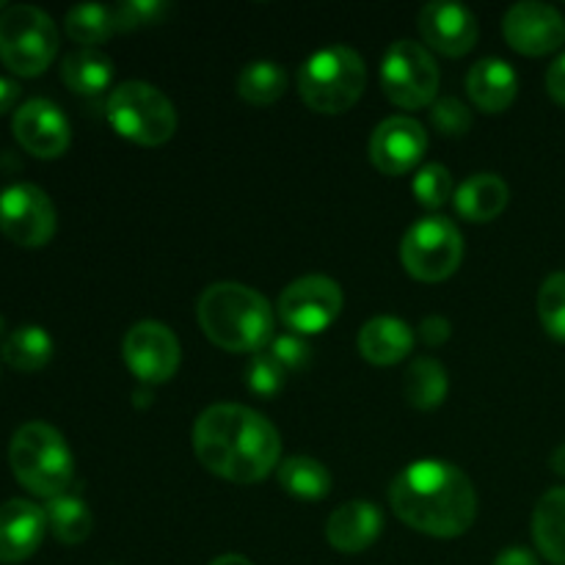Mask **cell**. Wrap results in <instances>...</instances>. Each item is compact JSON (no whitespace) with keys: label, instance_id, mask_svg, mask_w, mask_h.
<instances>
[{"label":"cell","instance_id":"obj_1","mask_svg":"<svg viewBox=\"0 0 565 565\" xmlns=\"http://www.w3.org/2000/svg\"><path fill=\"white\" fill-rule=\"evenodd\" d=\"M193 452L207 472L237 486L268 478L281 463V436L268 419L241 403H218L199 414Z\"/></svg>","mask_w":565,"mask_h":565},{"label":"cell","instance_id":"obj_2","mask_svg":"<svg viewBox=\"0 0 565 565\" xmlns=\"http://www.w3.org/2000/svg\"><path fill=\"white\" fill-rule=\"evenodd\" d=\"M390 505L403 524L430 539H458L478 516L472 480L450 461H414L392 480Z\"/></svg>","mask_w":565,"mask_h":565},{"label":"cell","instance_id":"obj_3","mask_svg":"<svg viewBox=\"0 0 565 565\" xmlns=\"http://www.w3.org/2000/svg\"><path fill=\"white\" fill-rule=\"evenodd\" d=\"M204 337L230 353H259L274 340V309L263 292L237 281L204 287L196 301Z\"/></svg>","mask_w":565,"mask_h":565},{"label":"cell","instance_id":"obj_4","mask_svg":"<svg viewBox=\"0 0 565 565\" xmlns=\"http://www.w3.org/2000/svg\"><path fill=\"white\" fill-rule=\"evenodd\" d=\"M9 467L22 489L47 502L70 494L75 480V458L70 445L47 423H25L17 428L9 445Z\"/></svg>","mask_w":565,"mask_h":565},{"label":"cell","instance_id":"obj_5","mask_svg":"<svg viewBox=\"0 0 565 565\" xmlns=\"http://www.w3.org/2000/svg\"><path fill=\"white\" fill-rule=\"evenodd\" d=\"M367 86V66L356 50L331 44L318 50L298 72V94L315 114H345Z\"/></svg>","mask_w":565,"mask_h":565},{"label":"cell","instance_id":"obj_6","mask_svg":"<svg viewBox=\"0 0 565 565\" xmlns=\"http://www.w3.org/2000/svg\"><path fill=\"white\" fill-rule=\"evenodd\" d=\"M108 125L138 147H160L177 132V108L160 88L143 81H127L108 97Z\"/></svg>","mask_w":565,"mask_h":565},{"label":"cell","instance_id":"obj_7","mask_svg":"<svg viewBox=\"0 0 565 565\" xmlns=\"http://www.w3.org/2000/svg\"><path fill=\"white\" fill-rule=\"evenodd\" d=\"M58 53V28L36 6H9L0 14V61L20 77H36Z\"/></svg>","mask_w":565,"mask_h":565},{"label":"cell","instance_id":"obj_8","mask_svg":"<svg viewBox=\"0 0 565 565\" xmlns=\"http://www.w3.org/2000/svg\"><path fill=\"white\" fill-rule=\"evenodd\" d=\"M401 259L408 276L425 285L445 281L461 268V230L445 215H428L406 232L401 243Z\"/></svg>","mask_w":565,"mask_h":565},{"label":"cell","instance_id":"obj_9","mask_svg":"<svg viewBox=\"0 0 565 565\" xmlns=\"http://www.w3.org/2000/svg\"><path fill=\"white\" fill-rule=\"evenodd\" d=\"M439 66L436 58L417 42H395L381 64V88L403 110L428 108L439 94Z\"/></svg>","mask_w":565,"mask_h":565},{"label":"cell","instance_id":"obj_10","mask_svg":"<svg viewBox=\"0 0 565 565\" xmlns=\"http://www.w3.org/2000/svg\"><path fill=\"white\" fill-rule=\"evenodd\" d=\"M342 287L329 276H301L279 296L281 323L298 337L320 334L342 312Z\"/></svg>","mask_w":565,"mask_h":565},{"label":"cell","instance_id":"obj_11","mask_svg":"<svg viewBox=\"0 0 565 565\" xmlns=\"http://www.w3.org/2000/svg\"><path fill=\"white\" fill-rule=\"evenodd\" d=\"M55 207L42 188L17 182L0 191V232L22 248H42L55 235Z\"/></svg>","mask_w":565,"mask_h":565},{"label":"cell","instance_id":"obj_12","mask_svg":"<svg viewBox=\"0 0 565 565\" xmlns=\"http://www.w3.org/2000/svg\"><path fill=\"white\" fill-rule=\"evenodd\" d=\"M121 356L127 370L141 381L143 386L166 384L180 370V340L169 326L158 320H141L132 326L121 342Z\"/></svg>","mask_w":565,"mask_h":565},{"label":"cell","instance_id":"obj_13","mask_svg":"<svg viewBox=\"0 0 565 565\" xmlns=\"http://www.w3.org/2000/svg\"><path fill=\"white\" fill-rule=\"evenodd\" d=\"M505 42L522 55H550L565 44V17L555 6L524 0L508 9L502 20Z\"/></svg>","mask_w":565,"mask_h":565},{"label":"cell","instance_id":"obj_14","mask_svg":"<svg viewBox=\"0 0 565 565\" xmlns=\"http://www.w3.org/2000/svg\"><path fill=\"white\" fill-rule=\"evenodd\" d=\"M11 130H14L17 143L39 160L61 158L72 141L70 119L64 116V110L42 97L28 99L14 110Z\"/></svg>","mask_w":565,"mask_h":565},{"label":"cell","instance_id":"obj_15","mask_svg":"<svg viewBox=\"0 0 565 565\" xmlns=\"http://www.w3.org/2000/svg\"><path fill=\"white\" fill-rule=\"evenodd\" d=\"M428 152V132L412 116H390L370 136V163L386 177L408 174Z\"/></svg>","mask_w":565,"mask_h":565},{"label":"cell","instance_id":"obj_16","mask_svg":"<svg viewBox=\"0 0 565 565\" xmlns=\"http://www.w3.org/2000/svg\"><path fill=\"white\" fill-rule=\"evenodd\" d=\"M419 33L425 44L447 58H461L475 50L480 25L472 11L461 3H428L419 11Z\"/></svg>","mask_w":565,"mask_h":565},{"label":"cell","instance_id":"obj_17","mask_svg":"<svg viewBox=\"0 0 565 565\" xmlns=\"http://www.w3.org/2000/svg\"><path fill=\"white\" fill-rule=\"evenodd\" d=\"M47 533L44 508L28 500H9L0 505V563L14 565L36 555Z\"/></svg>","mask_w":565,"mask_h":565},{"label":"cell","instance_id":"obj_18","mask_svg":"<svg viewBox=\"0 0 565 565\" xmlns=\"http://www.w3.org/2000/svg\"><path fill=\"white\" fill-rule=\"evenodd\" d=\"M384 530V516L370 502H345L326 522V539L342 555H359L379 541Z\"/></svg>","mask_w":565,"mask_h":565},{"label":"cell","instance_id":"obj_19","mask_svg":"<svg viewBox=\"0 0 565 565\" xmlns=\"http://www.w3.org/2000/svg\"><path fill=\"white\" fill-rule=\"evenodd\" d=\"M467 92L483 114H502L516 99L519 77L508 61L483 58L469 70Z\"/></svg>","mask_w":565,"mask_h":565},{"label":"cell","instance_id":"obj_20","mask_svg":"<svg viewBox=\"0 0 565 565\" xmlns=\"http://www.w3.org/2000/svg\"><path fill=\"white\" fill-rule=\"evenodd\" d=\"M414 348V331L401 318H381L367 320L359 331V353L364 362L375 364V367H390V364L403 362Z\"/></svg>","mask_w":565,"mask_h":565},{"label":"cell","instance_id":"obj_21","mask_svg":"<svg viewBox=\"0 0 565 565\" xmlns=\"http://www.w3.org/2000/svg\"><path fill=\"white\" fill-rule=\"evenodd\" d=\"M508 191L505 180L497 174H472L467 182H461V188L452 196L456 204V213L463 221H472V224H489L497 215L505 213Z\"/></svg>","mask_w":565,"mask_h":565},{"label":"cell","instance_id":"obj_22","mask_svg":"<svg viewBox=\"0 0 565 565\" xmlns=\"http://www.w3.org/2000/svg\"><path fill=\"white\" fill-rule=\"evenodd\" d=\"M533 541L552 565H565V486L546 491L535 505Z\"/></svg>","mask_w":565,"mask_h":565},{"label":"cell","instance_id":"obj_23","mask_svg":"<svg viewBox=\"0 0 565 565\" xmlns=\"http://www.w3.org/2000/svg\"><path fill=\"white\" fill-rule=\"evenodd\" d=\"M61 81L66 83L70 92L83 94V97H97L114 81V64L97 47L72 50L61 64Z\"/></svg>","mask_w":565,"mask_h":565},{"label":"cell","instance_id":"obj_24","mask_svg":"<svg viewBox=\"0 0 565 565\" xmlns=\"http://www.w3.org/2000/svg\"><path fill=\"white\" fill-rule=\"evenodd\" d=\"M53 337L42 326H20L0 345V356L17 373H39L53 359Z\"/></svg>","mask_w":565,"mask_h":565},{"label":"cell","instance_id":"obj_25","mask_svg":"<svg viewBox=\"0 0 565 565\" xmlns=\"http://www.w3.org/2000/svg\"><path fill=\"white\" fill-rule=\"evenodd\" d=\"M447 390H450V381H447L445 364L430 356L412 362V367L406 370V379H403V395L419 412H430V408L441 406Z\"/></svg>","mask_w":565,"mask_h":565},{"label":"cell","instance_id":"obj_26","mask_svg":"<svg viewBox=\"0 0 565 565\" xmlns=\"http://www.w3.org/2000/svg\"><path fill=\"white\" fill-rule=\"evenodd\" d=\"M44 516H47V530L55 535V541L66 546L83 544V541L92 535L94 519L92 511L86 508V502L75 494L55 497L44 508Z\"/></svg>","mask_w":565,"mask_h":565},{"label":"cell","instance_id":"obj_27","mask_svg":"<svg viewBox=\"0 0 565 565\" xmlns=\"http://www.w3.org/2000/svg\"><path fill=\"white\" fill-rule=\"evenodd\" d=\"M279 486L298 500H323L331 491V472L315 458L292 456L279 463Z\"/></svg>","mask_w":565,"mask_h":565},{"label":"cell","instance_id":"obj_28","mask_svg":"<svg viewBox=\"0 0 565 565\" xmlns=\"http://www.w3.org/2000/svg\"><path fill=\"white\" fill-rule=\"evenodd\" d=\"M287 92V72L276 61H254L237 75V94L248 105H274Z\"/></svg>","mask_w":565,"mask_h":565},{"label":"cell","instance_id":"obj_29","mask_svg":"<svg viewBox=\"0 0 565 565\" xmlns=\"http://www.w3.org/2000/svg\"><path fill=\"white\" fill-rule=\"evenodd\" d=\"M66 36L72 42L83 44V47H94V44H103L105 39H110L116 31V14L114 9L99 3H83L70 9L64 20Z\"/></svg>","mask_w":565,"mask_h":565},{"label":"cell","instance_id":"obj_30","mask_svg":"<svg viewBox=\"0 0 565 565\" xmlns=\"http://www.w3.org/2000/svg\"><path fill=\"white\" fill-rule=\"evenodd\" d=\"M412 191L417 202L428 210H439L456 196V185H452V174L447 166L428 163L414 174Z\"/></svg>","mask_w":565,"mask_h":565},{"label":"cell","instance_id":"obj_31","mask_svg":"<svg viewBox=\"0 0 565 565\" xmlns=\"http://www.w3.org/2000/svg\"><path fill=\"white\" fill-rule=\"evenodd\" d=\"M539 318L552 340L565 342V274H552L541 285Z\"/></svg>","mask_w":565,"mask_h":565},{"label":"cell","instance_id":"obj_32","mask_svg":"<svg viewBox=\"0 0 565 565\" xmlns=\"http://www.w3.org/2000/svg\"><path fill=\"white\" fill-rule=\"evenodd\" d=\"M287 370L276 362V356L270 351L254 353L252 362L246 367V384L254 395L259 397H276L285 386Z\"/></svg>","mask_w":565,"mask_h":565},{"label":"cell","instance_id":"obj_33","mask_svg":"<svg viewBox=\"0 0 565 565\" xmlns=\"http://www.w3.org/2000/svg\"><path fill=\"white\" fill-rule=\"evenodd\" d=\"M116 31H138L147 25H160L171 14V3L166 0H127L116 6Z\"/></svg>","mask_w":565,"mask_h":565},{"label":"cell","instance_id":"obj_34","mask_svg":"<svg viewBox=\"0 0 565 565\" xmlns=\"http://www.w3.org/2000/svg\"><path fill=\"white\" fill-rule=\"evenodd\" d=\"M430 125L441 132V136L461 138L472 130V110L456 97H441L430 105Z\"/></svg>","mask_w":565,"mask_h":565},{"label":"cell","instance_id":"obj_35","mask_svg":"<svg viewBox=\"0 0 565 565\" xmlns=\"http://www.w3.org/2000/svg\"><path fill=\"white\" fill-rule=\"evenodd\" d=\"M270 353L276 356V362L287 370V373H301L303 367L312 359V348L303 342V337L298 334H285L276 337L274 345H270Z\"/></svg>","mask_w":565,"mask_h":565},{"label":"cell","instance_id":"obj_36","mask_svg":"<svg viewBox=\"0 0 565 565\" xmlns=\"http://www.w3.org/2000/svg\"><path fill=\"white\" fill-rule=\"evenodd\" d=\"M450 331H452L450 320L441 318V315H430V318H425L423 323H419V340L430 348L445 345V342L450 340Z\"/></svg>","mask_w":565,"mask_h":565},{"label":"cell","instance_id":"obj_37","mask_svg":"<svg viewBox=\"0 0 565 565\" xmlns=\"http://www.w3.org/2000/svg\"><path fill=\"white\" fill-rule=\"evenodd\" d=\"M546 92H550V97L555 99L557 105L565 108V53L561 58H555V64L546 72Z\"/></svg>","mask_w":565,"mask_h":565},{"label":"cell","instance_id":"obj_38","mask_svg":"<svg viewBox=\"0 0 565 565\" xmlns=\"http://www.w3.org/2000/svg\"><path fill=\"white\" fill-rule=\"evenodd\" d=\"M494 565H541V563L539 557H535L530 550H524V546H511V550L497 555Z\"/></svg>","mask_w":565,"mask_h":565},{"label":"cell","instance_id":"obj_39","mask_svg":"<svg viewBox=\"0 0 565 565\" xmlns=\"http://www.w3.org/2000/svg\"><path fill=\"white\" fill-rule=\"evenodd\" d=\"M17 99H20V86L14 81H9V77H0V116L14 110Z\"/></svg>","mask_w":565,"mask_h":565},{"label":"cell","instance_id":"obj_40","mask_svg":"<svg viewBox=\"0 0 565 565\" xmlns=\"http://www.w3.org/2000/svg\"><path fill=\"white\" fill-rule=\"evenodd\" d=\"M210 565H254V563L243 555H221V557H215Z\"/></svg>","mask_w":565,"mask_h":565},{"label":"cell","instance_id":"obj_41","mask_svg":"<svg viewBox=\"0 0 565 565\" xmlns=\"http://www.w3.org/2000/svg\"><path fill=\"white\" fill-rule=\"evenodd\" d=\"M550 463H552V469H555L557 475H563V478H565V445H561L555 452H552Z\"/></svg>","mask_w":565,"mask_h":565},{"label":"cell","instance_id":"obj_42","mask_svg":"<svg viewBox=\"0 0 565 565\" xmlns=\"http://www.w3.org/2000/svg\"><path fill=\"white\" fill-rule=\"evenodd\" d=\"M3 326H6V323H3V315H0V334H3Z\"/></svg>","mask_w":565,"mask_h":565},{"label":"cell","instance_id":"obj_43","mask_svg":"<svg viewBox=\"0 0 565 565\" xmlns=\"http://www.w3.org/2000/svg\"><path fill=\"white\" fill-rule=\"evenodd\" d=\"M6 9H9V6H3V3H0V14H3V11H6Z\"/></svg>","mask_w":565,"mask_h":565}]
</instances>
